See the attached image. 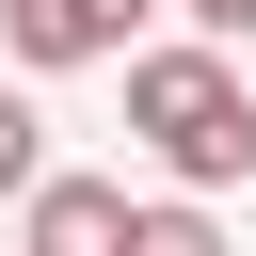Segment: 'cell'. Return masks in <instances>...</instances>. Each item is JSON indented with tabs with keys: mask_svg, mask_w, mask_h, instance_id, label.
<instances>
[{
	"mask_svg": "<svg viewBox=\"0 0 256 256\" xmlns=\"http://www.w3.org/2000/svg\"><path fill=\"white\" fill-rule=\"evenodd\" d=\"M128 128H144V160L176 192H240L256 176V96H240V64L208 32L192 48H128Z\"/></svg>",
	"mask_w": 256,
	"mask_h": 256,
	"instance_id": "cell-1",
	"label": "cell"
},
{
	"mask_svg": "<svg viewBox=\"0 0 256 256\" xmlns=\"http://www.w3.org/2000/svg\"><path fill=\"white\" fill-rule=\"evenodd\" d=\"M144 16H160V0H0V48H16L32 80H64V64H112Z\"/></svg>",
	"mask_w": 256,
	"mask_h": 256,
	"instance_id": "cell-2",
	"label": "cell"
},
{
	"mask_svg": "<svg viewBox=\"0 0 256 256\" xmlns=\"http://www.w3.org/2000/svg\"><path fill=\"white\" fill-rule=\"evenodd\" d=\"M32 256H128V192L112 176H32Z\"/></svg>",
	"mask_w": 256,
	"mask_h": 256,
	"instance_id": "cell-3",
	"label": "cell"
},
{
	"mask_svg": "<svg viewBox=\"0 0 256 256\" xmlns=\"http://www.w3.org/2000/svg\"><path fill=\"white\" fill-rule=\"evenodd\" d=\"M128 256H224L208 208H128Z\"/></svg>",
	"mask_w": 256,
	"mask_h": 256,
	"instance_id": "cell-4",
	"label": "cell"
},
{
	"mask_svg": "<svg viewBox=\"0 0 256 256\" xmlns=\"http://www.w3.org/2000/svg\"><path fill=\"white\" fill-rule=\"evenodd\" d=\"M32 176H48V112L0 80V192H32Z\"/></svg>",
	"mask_w": 256,
	"mask_h": 256,
	"instance_id": "cell-5",
	"label": "cell"
},
{
	"mask_svg": "<svg viewBox=\"0 0 256 256\" xmlns=\"http://www.w3.org/2000/svg\"><path fill=\"white\" fill-rule=\"evenodd\" d=\"M176 16H192L208 48H240V32H256V0H176Z\"/></svg>",
	"mask_w": 256,
	"mask_h": 256,
	"instance_id": "cell-6",
	"label": "cell"
}]
</instances>
